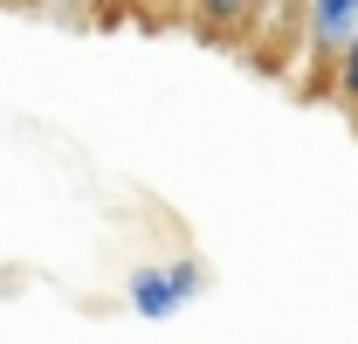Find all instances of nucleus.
I'll return each instance as SVG.
<instances>
[{
	"mask_svg": "<svg viewBox=\"0 0 358 344\" xmlns=\"http://www.w3.org/2000/svg\"><path fill=\"white\" fill-rule=\"evenodd\" d=\"M186 296H193V268H152V275L131 282L138 317H166V310H179Z\"/></svg>",
	"mask_w": 358,
	"mask_h": 344,
	"instance_id": "obj_1",
	"label": "nucleus"
},
{
	"mask_svg": "<svg viewBox=\"0 0 358 344\" xmlns=\"http://www.w3.org/2000/svg\"><path fill=\"white\" fill-rule=\"evenodd\" d=\"M331 83L345 89V103H358V35L338 48V62H331Z\"/></svg>",
	"mask_w": 358,
	"mask_h": 344,
	"instance_id": "obj_2",
	"label": "nucleus"
},
{
	"mask_svg": "<svg viewBox=\"0 0 358 344\" xmlns=\"http://www.w3.org/2000/svg\"><path fill=\"white\" fill-rule=\"evenodd\" d=\"M241 14H248V0H200V21L207 28H234Z\"/></svg>",
	"mask_w": 358,
	"mask_h": 344,
	"instance_id": "obj_3",
	"label": "nucleus"
},
{
	"mask_svg": "<svg viewBox=\"0 0 358 344\" xmlns=\"http://www.w3.org/2000/svg\"><path fill=\"white\" fill-rule=\"evenodd\" d=\"M90 7H96V14H110V7H117V0H90Z\"/></svg>",
	"mask_w": 358,
	"mask_h": 344,
	"instance_id": "obj_4",
	"label": "nucleus"
}]
</instances>
